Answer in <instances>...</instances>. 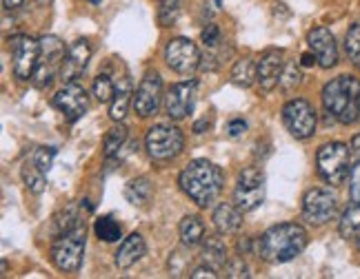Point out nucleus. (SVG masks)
I'll list each match as a JSON object with an SVG mask.
<instances>
[{
    "label": "nucleus",
    "instance_id": "36",
    "mask_svg": "<svg viewBox=\"0 0 360 279\" xmlns=\"http://www.w3.org/2000/svg\"><path fill=\"white\" fill-rule=\"evenodd\" d=\"M53 156H56V149H53V147H40V149H36V153H34V158H32V160L47 173V171H49V166H51V162H53Z\"/></svg>",
    "mask_w": 360,
    "mask_h": 279
},
{
    "label": "nucleus",
    "instance_id": "39",
    "mask_svg": "<svg viewBox=\"0 0 360 279\" xmlns=\"http://www.w3.org/2000/svg\"><path fill=\"white\" fill-rule=\"evenodd\" d=\"M189 277H191V279H200V277H210V279H216V277H218V271H216V268H212L210 264H205V266L193 268V271L189 273Z\"/></svg>",
    "mask_w": 360,
    "mask_h": 279
},
{
    "label": "nucleus",
    "instance_id": "6",
    "mask_svg": "<svg viewBox=\"0 0 360 279\" xmlns=\"http://www.w3.org/2000/svg\"><path fill=\"white\" fill-rule=\"evenodd\" d=\"M185 147V135L178 127L172 124H156L147 131L145 137V149L151 160L156 162H167L174 160Z\"/></svg>",
    "mask_w": 360,
    "mask_h": 279
},
{
    "label": "nucleus",
    "instance_id": "23",
    "mask_svg": "<svg viewBox=\"0 0 360 279\" xmlns=\"http://www.w3.org/2000/svg\"><path fill=\"white\" fill-rule=\"evenodd\" d=\"M338 233L345 240H356V235L360 233V204L352 202L338 222Z\"/></svg>",
    "mask_w": 360,
    "mask_h": 279
},
{
    "label": "nucleus",
    "instance_id": "33",
    "mask_svg": "<svg viewBox=\"0 0 360 279\" xmlns=\"http://www.w3.org/2000/svg\"><path fill=\"white\" fill-rule=\"evenodd\" d=\"M345 49H347L352 64H356L360 69V22L349 27L347 38H345Z\"/></svg>",
    "mask_w": 360,
    "mask_h": 279
},
{
    "label": "nucleus",
    "instance_id": "48",
    "mask_svg": "<svg viewBox=\"0 0 360 279\" xmlns=\"http://www.w3.org/2000/svg\"><path fill=\"white\" fill-rule=\"evenodd\" d=\"M38 3H47V0H38Z\"/></svg>",
    "mask_w": 360,
    "mask_h": 279
},
{
    "label": "nucleus",
    "instance_id": "13",
    "mask_svg": "<svg viewBox=\"0 0 360 279\" xmlns=\"http://www.w3.org/2000/svg\"><path fill=\"white\" fill-rule=\"evenodd\" d=\"M160 102H162V78L154 72V74H147L141 85L136 89V95H134V109L136 114L141 118H149L154 116L156 111L160 109Z\"/></svg>",
    "mask_w": 360,
    "mask_h": 279
},
{
    "label": "nucleus",
    "instance_id": "44",
    "mask_svg": "<svg viewBox=\"0 0 360 279\" xmlns=\"http://www.w3.org/2000/svg\"><path fill=\"white\" fill-rule=\"evenodd\" d=\"M205 129H210V122H207V118L193 124V133H205Z\"/></svg>",
    "mask_w": 360,
    "mask_h": 279
},
{
    "label": "nucleus",
    "instance_id": "10",
    "mask_svg": "<svg viewBox=\"0 0 360 279\" xmlns=\"http://www.w3.org/2000/svg\"><path fill=\"white\" fill-rule=\"evenodd\" d=\"M283 122L296 140H309L316 133V111L302 97L289 100L283 107Z\"/></svg>",
    "mask_w": 360,
    "mask_h": 279
},
{
    "label": "nucleus",
    "instance_id": "3",
    "mask_svg": "<svg viewBox=\"0 0 360 279\" xmlns=\"http://www.w3.org/2000/svg\"><path fill=\"white\" fill-rule=\"evenodd\" d=\"M323 107L340 124H354L360 118V80L338 76L323 89Z\"/></svg>",
    "mask_w": 360,
    "mask_h": 279
},
{
    "label": "nucleus",
    "instance_id": "45",
    "mask_svg": "<svg viewBox=\"0 0 360 279\" xmlns=\"http://www.w3.org/2000/svg\"><path fill=\"white\" fill-rule=\"evenodd\" d=\"M87 3H91V5H101L103 0H87Z\"/></svg>",
    "mask_w": 360,
    "mask_h": 279
},
{
    "label": "nucleus",
    "instance_id": "41",
    "mask_svg": "<svg viewBox=\"0 0 360 279\" xmlns=\"http://www.w3.org/2000/svg\"><path fill=\"white\" fill-rule=\"evenodd\" d=\"M318 60H316V55H314V51L311 53H302L300 55V67H314Z\"/></svg>",
    "mask_w": 360,
    "mask_h": 279
},
{
    "label": "nucleus",
    "instance_id": "14",
    "mask_svg": "<svg viewBox=\"0 0 360 279\" xmlns=\"http://www.w3.org/2000/svg\"><path fill=\"white\" fill-rule=\"evenodd\" d=\"M193 102H196V82H176V85L165 95V111L172 120H185L191 111Z\"/></svg>",
    "mask_w": 360,
    "mask_h": 279
},
{
    "label": "nucleus",
    "instance_id": "32",
    "mask_svg": "<svg viewBox=\"0 0 360 279\" xmlns=\"http://www.w3.org/2000/svg\"><path fill=\"white\" fill-rule=\"evenodd\" d=\"M94 95L98 102H112L116 95V82L109 74H101L94 80Z\"/></svg>",
    "mask_w": 360,
    "mask_h": 279
},
{
    "label": "nucleus",
    "instance_id": "47",
    "mask_svg": "<svg viewBox=\"0 0 360 279\" xmlns=\"http://www.w3.org/2000/svg\"><path fill=\"white\" fill-rule=\"evenodd\" d=\"M216 5L220 7V5H223V0H216Z\"/></svg>",
    "mask_w": 360,
    "mask_h": 279
},
{
    "label": "nucleus",
    "instance_id": "19",
    "mask_svg": "<svg viewBox=\"0 0 360 279\" xmlns=\"http://www.w3.org/2000/svg\"><path fill=\"white\" fill-rule=\"evenodd\" d=\"M214 226L220 235L236 233L243 226V211L236 204H220L214 211Z\"/></svg>",
    "mask_w": 360,
    "mask_h": 279
},
{
    "label": "nucleus",
    "instance_id": "34",
    "mask_svg": "<svg viewBox=\"0 0 360 279\" xmlns=\"http://www.w3.org/2000/svg\"><path fill=\"white\" fill-rule=\"evenodd\" d=\"M300 82H302V72L294 62H287L283 69V76H281V89L292 93L296 87H300Z\"/></svg>",
    "mask_w": 360,
    "mask_h": 279
},
{
    "label": "nucleus",
    "instance_id": "27",
    "mask_svg": "<svg viewBox=\"0 0 360 279\" xmlns=\"http://www.w3.org/2000/svg\"><path fill=\"white\" fill-rule=\"evenodd\" d=\"M22 182L27 184V189H30L32 193L40 195V193L45 191V186H47L45 171L40 169V166H38L34 160L25 162V164H22Z\"/></svg>",
    "mask_w": 360,
    "mask_h": 279
},
{
    "label": "nucleus",
    "instance_id": "8",
    "mask_svg": "<svg viewBox=\"0 0 360 279\" xmlns=\"http://www.w3.org/2000/svg\"><path fill=\"white\" fill-rule=\"evenodd\" d=\"M9 49H11V67L13 76L18 80H32L36 67L40 62V40L18 34L9 38Z\"/></svg>",
    "mask_w": 360,
    "mask_h": 279
},
{
    "label": "nucleus",
    "instance_id": "9",
    "mask_svg": "<svg viewBox=\"0 0 360 279\" xmlns=\"http://www.w3.org/2000/svg\"><path fill=\"white\" fill-rule=\"evenodd\" d=\"M338 198L329 189H311L302 198V217L314 226H323L336 217Z\"/></svg>",
    "mask_w": 360,
    "mask_h": 279
},
{
    "label": "nucleus",
    "instance_id": "25",
    "mask_svg": "<svg viewBox=\"0 0 360 279\" xmlns=\"http://www.w3.org/2000/svg\"><path fill=\"white\" fill-rule=\"evenodd\" d=\"M256 74H258V64L252 58H243V60H238L236 64H233V69H231V82L236 87L247 89V87L254 85Z\"/></svg>",
    "mask_w": 360,
    "mask_h": 279
},
{
    "label": "nucleus",
    "instance_id": "20",
    "mask_svg": "<svg viewBox=\"0 0 360 279\" xmlns=\"http://www.w3.org/2000/svg\"><path fill=\"white\" fill-rule=\"evenodd\" d=\"M178 233H180V242L187 248H193L205 242V224L198 215H187L183 217L178 226Z\"/></svg>",
    "mask_w": 360,
    "mask_h": 279
},
{
    "label": "nucleus",
    "instance_id": "11",
    "mask_svg": "<svg viewBox=\"0 0 360 279\" xmlns=\"http://www.w3.org/2000/svg\"><path fill=\"white\" fill-rule=\"evenodd\" d=\"M51 102L69 122H76L87 114L89 95H87L85 87L78 85V82H65V87L53 95Z\"/></svg>",
    "mask_w": 360,
    "mask_h": 279
},
{
    "label": "nucleus",
    "instance_id": "22",
    "mask_svg": "<svg viewBox=\"0 0 360 279\" xmlns=\"http://www.w3.org/2000/svg\"><path fill=\"white\" fill-rule=\"evenodd\" d=\"M202 259H205V264H210L212 268L223 271V266L227 264L229 257H227V246L218 235H212V237H207V240H205Z\"/></svg>",
    "mask_w": 360,
    "mask_h": 279
},
{
    "label": "nucleus",
    "instance_id": "28",
    "mask_svg": "<svg viewBox=\"0 0 360 279\" xmlns=\"http://www.w3.org/2000/svg\"><path fill=\"white\" fill-rule=\"evenodd\" d=\"M82 222V217H80V213H78V206L76 204H69L67 208H63V211L53 217V226H51V233L53 235H63V233H67L69 229H74L76 224H80Z\"/></svg>",
    "mask_w": 360,
    "mask_h": 279
},
{
    "label": "nucleus",
    "instance_id": "30",
    "mask_svg": "<svg viewBox=\"0 0 360 279\" xmlns=\"http://www.w3.org/2000/svg\"><path fill=\"white\" fill-rule=\"evenodd\" d=\"M94 233L98 240L107 242V244H112V242H118L120 240V224L114 219V217H98L96 219V224H94Z\"/></svg>",
    "mask_w": 360,
    "mask_h": 279
},
{
    "label": "nucleus",
    "instance_id": "16",
    "mask_svg": "<svg viewBox=\"0 0 360 279\" xmlns=\"http://www.w3.org/2000/svg\"><path fill=\"white\" fill-rule=\"evenodd\" d=\"M307 45L314 51L318 64H321L323 69L336 67V62H338V45H336L334 34H331L327 27H316V29H311L309 36H307Z\"/></svg>",
    "mask_w": 360,
    "mask_h": 279
},
{
    "label": "nucleus",
    "instance_id": "38",
    "mask_svg": "<svg viewBox=\"0 0 360 279\" xmlns=\"http://www.w3.org/2000/svg\"><path fill=\"white\" fill-rule=\"evenodd\" d=\"M202 43H205L207 49H214V47L220 45V27L218 25L210 22L205 27V29H202Z\"/></svg>",
    "mask_w": 360,
    "mask_h": 279
},
{
    "label": "nucleus",
    "instance_id": "31",
    "mask_svg": "<svg viewBox=\"0 0 360 279\" xmlns=\"http://www.w3.org/2000/svg\"><path fill=\"white\" fill-rule=\"evenodd\" d=\"M183 3L185 0H160V7H158V25L160 27H172L180 11H183Z\"/></svg>",
    "mask_w": 360,
    "mask_h": 279
},
{
    "label": "nucleus",
    "instance_id": "37",
    "mask_svg": "<svg viewBox=\"0 0 360 279\" xmlns=\"http://www.w3.org/2000/svg\"><path fill=\"white\" fill-rule=\"evenodd\" d=\"M349 198H352V202L360 204V160L352 166V171H349Z\"/></svg>",
    "mask_w": 360,
    "mask_h": 279
},
{
    "label": "nucleus",
    "instance_id": "5",
    "mask_svg": "<svg viewBox=\"0 0 360 279\" xmlns=\"http://www.w3.org/2000/svg\"><path fill=\"white\" fill-rule=\"evenodd\" d=\"M349 158H352V149L342 142H327L318 149L316 153V169L327 184L338 186L345 179L349 177Z\"/></svg>",
    "mask_w": 360,
    "mask_h": 279
},
{
    "label": "nucleus",
    "instance_id": "18",
    "mask_svg": "<svg viewBox=\"0 0 360 279\" xmlns=\"http://www.w3.org/2000/svg\"><path fill=\"white\" fill-rule=\"evenodd\" d=\"M145 253H147V244L143 240V235L141 233H131L129 237H124L122 244L118 246L114 261H116V266L120 271H127V268L134 266L136 261H141Z\"/></svg>",
    "mask_w": 360,
    "mask_h": 279
},
{
    "label": "nucleus",
    "instance_id": "1",
    "mask_svg": "<svg viewBox=\"0 0 360 279\" xmlns=\"http://www.w3.org/2000/svg\"><path fill=\"white\" fill-rule=\"evenodd\" d=\"M178 184L193 204L207 208L216 202L220 191H223L225 175L220 166L210 160H191L180 173Z\"/></svg>",
    "mask_w": 360,
    "mask_h": 279
},
{
    "label": "nucleus",
    "instance_id": "24",
    "mask_svg": "<svg viewBox=\"0 0 360 279\" xmlns=\"http://www.w3.org/2000/svg\"><path fill=\"white\" fill-rule=\"evenodd\" d=\"M124 142H127V127H122V124H114V127L107 131L105 142H103L105 158L107 160H112V158L118 160V153L122 151Z\"/></svg>",
    "mask_w": 360,
    "mask_h": 279
},
{
    "label": "nucleus",
    "instance_id": "7",
    "mask_svg": "<svg viewBox=\"0 0 360 279\" xmlns=\"http://www.w3.org/2000/svg\"><path fill=\"white\" fill-rule=\"evenodd\" d=\"M265 202V173L258 166H249L238 175V184L233 189V204L243 213H252Z\"/></svg>",
    "mask_w": 360,
    "mask_h": 279
},
{
    "label": "nucleus",
    "instance_id": "15",
    "mask_svg": "<svg viewBox=\"0 0 360 279\" xmlns=\"http://www.w3.org/2000/svg\"><path fill=\"white\" fill-rule=\"evenodd\" d=\"M285 51L283 49H267L258 60L256 80L262 91H271L281 85V76L285 69Z\"/></svg>",
    "mask_w": 360,
    "mask_h": 279
},
{
    "label": "nucleus",
    "instance_id": "12",
    "mask_svg": "<svg viewBox=\"0 0 360 279\" xmlns=\"http://www.w3.org/2000/svg\"><path fill=\"white\" fill-rule=\"evenodd\" d=\"M165 60L178 74H191L200 67V51L189 38H174L165 47Z\"/></svg>",
    "mask_w": 360,
    "mask_h": 279
},
{
    "label": "nucleus",
    "instance_id": "21",
    "mask_svg": "<svg viewBox=\"0 0 360 279\" xmlns=\"http://www.w3.org/2000/svg\"><path fill=\"white\" fill-rule=\"evenodd\" d=\"M129 102H131V82L129 78H122L120 82H116V95L112 100V107H109V118L114 122H120L127 116Z\"/></svg>",
    "mask_w": 360,
    "mask_h": 279
},
{
    "label": "nucleus",
    "instance_id": "4",
    "mask_svg": "<svg viewBox=\"0 0 360 279\" xmlns=\"http://www.w3.org/2000/svg\"><path fill=\"white\" fill-rule=\"evenodd\" d=\"M85 242H87V229H85V219H82L80 224L56 237V242L51 246L53 266L63 273H78L82 266V255H85Z\"/></svg>",
    "mask_w": 360,
    "mask_h": 279
},
{
    "label": "nucleus",
    "instance_id": "43",
    "mask_svg": "<svg viewBox=\"0 0 360 279\" xmlns=\"http://www.w3.org/2000/svg\"><path fill=\"white\" fill-rule=\"evenodd\" d=\"M22 3H25V0H3V5H5V9H9V11H13V9H18V7H22Z\"/></svg>",
    "mask_w": 360,
    "mask_h": 279
},
{
    "label": "nucleus",
    "instance_id": "2",
    "mask_svg": "<svg viewBox=\"0 0 360 279\" xmlns=\"http://www.w3.org/2000/svg\"><path fill=\"white\" fill-rule=\"evenodd\" d=\"M304 248H307V231L294 222L267 229L258 240V255L269 264L292 261Z\"/></svg>",
    "mask_w": 360,
    "mask_h": 279
},
{
    "label": "nucleus",
    "instance_id": "35",
    "mask_svg": "<svg viewBox=\"0 0 360 279\" xmlns=\"http://www.w3.org/2000/svg\"><path fill=\"white\" fill-rule=\"evenodd\" d=\"M223 275L231 277V279H247L249 277V268H247V264L243 261V257H231V259H227V264L223 266Z\"/></svg>",
    "mask_w": 360,
    "mask_h": 279
},
{
    "label": "nucleus",
    "instance_id": "42",
    "mask_svg": "<svg viewBox=\"0 0 360 279\" xmlns=\"http://www.w3.org/2000/svg\"><path fill=\"white\" fill-rule=\"evenodd\" d=\"M352 156H354L356 160H360V133H356V135L352 137Z\"/></svg>",
    "mask_w": 360,
    "mask_h": 279
},
{
    "label": "nucleus",
    "instance_id": "40",
    "mask_svg": "<svg viewBox=\"0 0 360 279\" xmlns=\"http://www.w3.org/2000/svg\"><path fill=\"white\" fill-rule=\"evenodd\" d=\"M247 131V122L245 120H231L229 124H227V133H229V137H238V135H243Z\"/></svg>",
    "mask_w": 360,
    "mask_h": 279
},
{
    "label": "nucleus",
    "instance_id": "17",
    "mask_svg": "<svg viewBox=\"0 0 360 279\" xmlns=\"http://www.w3.org/2000/svg\"><path fill=\"white\" fill-rule=\"evenodd\" d=\"M91 58V47L87 40H76V43L67 49L65 58L60 62V80L63 82H76L89 64Z\"/></svg>",
    "mask_w": 360,
    "mask_h": 279
},
{
    "label": "nucleus",
    "instance_id": "26",
    "mask_svg": "<svg viewBox=\"0 0 360 279\" xmlns=\"http://www.w3.org/2000/svg\"><path fill=\"white\" fill-rule=\"evenodd\" d=\"M124 198L134 206H143L151 198V184L147 177H134L131 182L124 186Z\"/></svg>",
    "mask_w": 360,
    "mask_h": 279
},
{
    "label": "nucleus",
    "instance_id": "29",
    "mask_svg": "<svg viewBox=\"0 0 360 279\" xmlns=\"http://www.w3.org/2000/svg\"><path fill=\"white\" fill-rule=\"evenodd\" d=\"M65 58V45L56 36H43L40 38V60H49L60 64Z\"/></svg>",
    "mask_w": 360,
    "mask_h": 279
},
{
    "label": "nucleus",
    "instance_id": "46",
    "mask_svg": "<svg viewBox=\"0 0 360 279\" xmlns=\"http://www.w3.org/2000/svg\"><path fill=\"white\" fill-rule=\"evenodd\" d=\"M356 246H358V250H360V233L356 235Z\"/></svg>",
    "mask_w": 360,
    "mask_h": 279
}]
</instances>
